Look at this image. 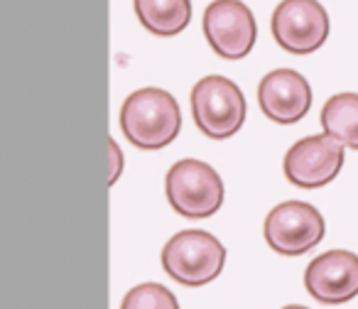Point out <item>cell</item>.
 <instances>
[{
    "label": "cell",
    "mask_w": 358,
    "mask_h": 309,
    "mask_svg": "<svg viewBox=\"0 0 358 309\" xmlns=\"http://www.w3.org/2000/svg\"><path fill=\"white\" fill-rule=\"evenodd\" d=\"M182 128L179 103L164 89H140L120 108V130L140 150H159L177 138Z\"/></svg>",
    "instance_id": "6da1fadb"
},
{
    "label": "cell",
    "mask_w": 358,
    "mask_h": 309,
    "mask_svg": "<svg viewBox=\"0 0 358 309\" xmlns=\"http://www.w3.org/2000/svg\"><path fill=\"white\" fill-rule=\"evenodd\" d=\"M226 248L206 231H179L162 248V268L185 287H201L221 275Z\"/></svg>",
    "instance_id": "7a4b0ae2"
},
{
    "label": "cell",
    "mask_w": 358,
    "mask_h": 309,
    "mask_svg": "<svg viewBox=\"0 0 358 309\" xmlns=\"http://www.w3.org/2000/svg\"><path fill=\"white\" fill-rule=\"evenodd\" d=\"M167 201L185 219L214 216L224 204V182L219 172L201 160H179L167 172Z\"/></svg>",
    "instance_id": "3957f363"
},
{
    "label": "cell",
    "mask_w": 358,
    "mask_h": 309,
    "mask_svg": "<svg viewBox=\"0 0 358 309\" xmlns=\"http://www.w3.org/2000/svg\"><path fill=\"white\" fill-rule=\"evenodd\" d=\"M192 115L206 138H234L245 120V99L226 76H204L192 89Z\"/></svg>",
    "instance_id": "277c9868"
},
{
    "label": "cell",
    "mask_w": 358,
    "mask_h": 309,
    "mask_svg": "<svg viewBox=\"0 0 358 309\" xmlns=\"http://www.w3.org/2000/svg\"><path fill=\"white\" fill-rule=\"evenodd\" d=\"M324 216L307 201H282L265 219V240L278 255H304L324 238Z\"/></svg>",
    "instance_id": "5b68a950"
},
{
    "label": "cell",
    "mask_w": 358,
    "mask_h": 309,
    "mask_svg": "<svg viewBox=\"0 0 358 309\" xmlns=\"http://www.w3.org/2000/svg\"><path fill=\"white\" fill-rule=\"evenodd\" d=\"M273 37L289 55H312L329 37V15L319 0H282L273 13Z\"/></svg>",
    "instance_id": "8992f818"
},
{
    "label": "cell",
    "mask_w": 358,
    "mask_h": 309,
    "mask_svg": "<svg viewBox=\"0 0 358 309\" xmlns=\"http://www.w3.org/2000/svg\"><path fill=\"white\" fill-rule=\"evenodd\" d=\"M204 35L221 59H243L258 35L253 10L243 0H214L204 13Z\"/></svg>",
    "instance_id": "52a82bcc"
},
{
    "label": "cell",
    "mask_w": 358,
    "mask_h": 309,
    "mask_svg": "<svg viewBox=\"0 0 358 309\" xmlns=\"http://www.w3.org/2000/svg\"><path fill=\"white\" fill-rule=\"evenodd\" d=\"M343 167V145L331 135H309L302 138L285 154V177L294 187L319 189L338 177Z\"/></svg>",
    "instance_id": "ba28073f"
},
{
    "label": "cell",
    "mask_w": 358,
    "mask_h": 309,
    "mask_svg": "<svg viewBox=\"0 0 358 309\" xmlns=\"http://www.w3.org/2000/svg\"><path fill=\"white\" fill-rule=\"evenodd\" d=\"M304 287L322 304H343L358 294V255L327 250L304 270Z\"/></svg>",
    "instance_id": "9c48e42d"
},
{
    "label": "cell",
    "mask_w": 358,
    "mask_h": 309,
    "mask_svg": "<svg viewBox=\"0 0 358 309\" xmlns=\"http://www.w3.org/2000/svg\"><path fill=\"white\" fill-rule=\"evenodd\" d=\"M258 103L270 120L292 125L302 120L312 108V86L299 71L275 69L260 81Z\"/></svg>",
    "instance_id": "30bf717a"
},
{
    "label": "cell",
    "mask_w": 358,
    "mask_h": 309,
    "mask_svg": "<svg viewBox=\"0 0 358 309\" xmlns=\"http://www.w3.org/2000/svg\"><path fill=\"white\" fill-rule=\"evenodd\" d=\"M135 15L157 37H174L192 20V0H133Z\"/></svg>",
    "instance_id": "8fae6325"
},
{
    "label": "cell",
    "mask_w": 358,
    "mask_h": 309,
    "mask_svg": "<svg viewBox=\"0 0 358 309\" xmlns=\"http://www.w3.org/2000/svg\"><path fill=\"white\" fill-rule=\"evenodd\" d=\"M322 128L343 148L358 150V94H336L322 108Z\"/></svg>",
    "instance_id": "7c38bea8"
},
{
    "label": "cell",
    "mask_w": 358,
    "mask_h": 309,
    "mask_svg": "<svg viewBox=\"0 0 358 309\" xmlns=\"http://www.w3.org/2000/svg\"><path fill=\"white\" fill-rule=\"evenodd\" d=\"M120 309H179V304L164 285L143 282L125 294Z\"/></svg>",
    "instance_id": "4fadbf2b"
},
{
    "label": "cell",
    "mask_w": 358,
    "mask_h": 309,
    "mask_svg": "<svg viewBox=\"0 0 358 309\" xmlns=\"http://www.w3.org/2000/svg\"><path fill=\"white\" fill-rule=\"evenodd\" d=\"M108 150H110V185L120 177V167H123V154H120V148L108 140Z\"/></svg>",
    "instance_id": "5bb4252c"
},
{
    "label": "cell",
    "mask_w": 358,
    "mask_h": 309,
    "mask_svg": "<svg viewBox=\"0 0 358 309\" xmlns=\"http://www.w3.org/2000/svg\"><path fill=\"white\" fill-rule=\"evenodd\" d=\"M282 309H307V307H302V304H287V307H282Z\"/></svg>",
    "instance_id": "9a60e30c"
}]
</instances>
